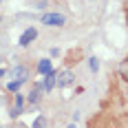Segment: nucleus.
<instances>
[{
    "mask_svg": "<svg viewBox=\"0 0 128 128\" xmlns=\"http://www.w3.org/2000/svg\"><path fill=\"white\" fill-rule=\"evenodd\" d=\"M40 24H44V26H64L66 24V18H64L62 13H44L40 18Z\"/></svg>",
    "mask_w": 128,
    "mask_h": 128,
    "instance_id": "obj_1",
    "label": "nucleus"
},
{
    "mask_svg": "<svg viewBox=\"0 0 128 128\" xmlns=\"http://www.w3.org/2000/svg\"><path fill=\"white\" fill-rule=\"evenodd\" d=\"M55 84H58V71L51 68L49 73H44V80H42V90L44 93H49V90L55 88Z\"/></svg>",
    "mask_w": 128,
    "mask_h": 128,
    "instance_id": "obj_2",
    "label": "nucleus"
},
{
    "mask_svg": "<svg viewBox=\"0 0 128 128\" xmlns=\"http://www.w3.org/2000/svg\"><path fill=\"white\" fill-rule=\"evenodd\" d=\"M38 38V29H33V26H29V29H24V33L20 36V40H18V44L20 46H29L33 40Z\"/></svg>",
    "mask_w": 128,
    "mask_h": 128,
    "instance_id": "obj_3",
    "label": "nucleus"
},
{
    "mask_svg": "<svg viewBox=\"0 0 128 128\" xmlns=\"http://www.w3.org/2000/svg\"><path fill=\"white\" fill-rule=\"evenodd\" d=\"M11 77H13V80H22V82H26L29 68H26V66H13V68H11Z\"/></svg>",
    "mask_w": 128,
    "mask_h": 128,
    "instance_id": "obj_4",
    "label": "nucleus"
},
{
    "mask_svg": "<svg viewBox=\"0 0 128 128\" xmlns=\"http://www.w3.org/2000/svg\"><path fill=\"white\" fill-rule=\"evenodd\" d=\"M71 82H73V73H71V71L58 73V86H68Z\"/></svg>",
    "mask_w": 128,
    "mask_h": 128,
    "instance_id": "obj_5",
    "label": "nucleus"
},
{
    "mask_svg": "<svg viewBox=\"0 0 128 128\" xmlns=\"http://www.w3.org/2000/svg\"><path fill=\"white\" fill-rule=\"evenodd\" d=\"M51 68H53V64H51V60H49V58H44V60H40V62H38V73H40V75L49 73Z\"/></svg>",
    "mask_w": 128,
    "mask_h": 128,
    "instance_id": "obj_6",
    "label": "nucleus"
},
{
    "mask_svg": "<svg viewBox=\"0 0 128 128\" xmlns=\"http://www.w3.org/2000/svg\"><path fill=\"white\" fill-rule=\"evenodd\" d=\"M40 90H42V86H40V84L31 90V95H29V102H31V104H36V102L40 100Z\"/></svg>",
    "mask_w": 128,
    "mask_h": 128,
    "instance_id": "obj_7",
    "label": "nucleus"
},
{
    "mask_svg": "<svg viewBox=\"0 0 128 128\" xmlns=\"http://www.w3.org/2000/svg\"><path fill=\"white\" fill-rule=\"evenodd\" d=\"M20 86H22V80H13V82H9V84H7V88L11 90V93H18V90H20Z\"/></svg>",
    "mask_w": 128,
    "mask_h": 128,
    "instance_id": "obj_8",
    "label": "nucleus"
},
{
    "mask_svg": "<svg viewBox=\"0 0 128 128\" xmlns=\"http://www.w3.org/2000/svg\"><path fill=\"white\" fill-rule=\"evenodd\" d=\"M88 68L93 71V73L100 71V62H97V58H88Z\"/></svg>",
    "mask_w": 128,
    "mask_h": 128,
    "instance_id": "obj_9",
    "label": "nucleus"
},
{
    "mask_svg": "<svg viewBox=\"0 0 128 128\" xmlns=\"http://www.w3.org/2000/svg\"><path fill=\"white\" fill-rule=\"evenodd\" d=\"M20 113H22V106H18V104H16V106H13L11 110H9V115H11V119H16V117L20 115Z\"/></svg>",
    "mask_w": 128,
    "mask_h": 128,
    "instance_id": "obj_10",
    "label": "nucleus"
},
{
    "mask_svg": "<svg viewBox=\"0 0 128 128\" xmlns=\"http://www.w3.org/2000/svg\"><path fill=\"white\" fill-rule=\"evenodd\" d=\"M24 95H22V93H18V95H16V104H18V106H22V108H24Z\"/></svg>",
    "mask_w": 128,
    "mask_h": 128,
    "instance_id": "obj_11",
    "label": "nucleus"
},
{
    "mask_svg": "<svg viewBox=\"0 0 128 128\" xmlns=\"http://www.w3.org/2000/svg\"><path fill=\"white\" fill-rule=\"evenodd\" d=\"M33 126H36V128H40V126H46V119H44V117H38V119L33 122Z\"/></svg>",
    "mask_w": 128,
    "mask_h": 128,
    "instance_id": "obj_12",
    "label": "nucleus"
},
{
    "mask_svg": "<svg viewBox=\"0 0 128 128\" xmlns=\"http://www.w3.org/2000/svg\"><path fill=\"white\" fill-rule=\"evenodd\" d=\"M2 75H4V68H0V77H2Z\"/></svg>",
    "mask_w": 128,
    "mask_h": 128,
    "instance_id": "obj_13",
    "label": "nucleus"
},
{
    "mask_svg": "<svg viewBox=\"0 0 128 128\" xmlns=\"http://www.w3.org/2000/svg\"><path fill=\"white\" fill-rule=\"evenodd\" d=\"M0 2H2V0H0Z\"/></svg>",
    "mask_w": 128,
    "mask_h": 128,
    "instance_id": "obj_14",
    "label": "nucleus"
}]
</instances>
